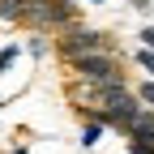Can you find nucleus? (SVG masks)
Returning <instances> with one entry per match:
<instances>
[{
  "mask_svg": "<svg viewBox=\"0 0 154 154\" xmlns=\"http://www.w3.org/2000/svg\"><path fill=\"white\" fill-rule=\"evenodd\" d=\"M82 22V9L73 0H22V26L34 34H60Z\"/></svg>",
  "mask_w": 154,
  "mask_h": 154,
  "instance_id": "1",
  "label": "nucleus"
},
{
  "mask_svg": "<svg viewBox=\"0 0 154 154\" xmlns=\"http://www.w3.org/2000/svg\"><path fill=\"white\" fill-rule=\"evenodd\" d=\"M51 51L60 56L64 64H73V60H82V56L116 51V38H111L107 30H99V26H86V22H77V26L60 30V34H51Z\"/></svg>",
  "mask_w": 154,
  "mask_h": 154,
  "instance_id": "2",
  "label": "nucleus"
},
{
  "mask_svg": "<svg viewBox=\"0 0 154 154\" xmlns=\"http://www.w3.org/2000/svg\"><path fill=\"white\" fill-rule=\"evenodd\" d=\"M73 82H86V86H124L128 82V69L120 60V51H99V56H82V60L69 64Z\"/></svg>",
  "mask_w": 154,
  "mask_h": 154,
  "instance_id": "3",
  "label": "nucleus"
},
{
  "mask_svg": "<svg viewBox=\"0 0 154 154\" xmlns=\"http://www.w3.org/2000/svg\"><path fill=\"white\" fill-rule=\"evenodd\" d=\"M22 51H30L34 60H43V56H51V34H26V43H22Z\"/></svg>",
  "mask_w": 154,
  "mask_h": 154,
  "instance_id": "4",
  "label": "nucleus"
},
{
  "mask_svg": "<svg viewBox=\"0 0 154 154\" xmlns=\"http://www.w3.org/2000/svg\"><path fill=\"white\" fill-rule=\"evenodd\" d=\"M0 26H22V0H0Z\"/></svg>",
  "mask_w": 154,
  "mask_h": 154,
  "instance_id": "5",
  "label": "nucleus"
},
{
  "mask_svg": "<svg viewBox=\"0 0 154 154\" xmlns=\"http://www.w3.org/2000/svg\"><path fill=\"white\" fill-rule=\"evenodd\" d=\"M103 133H107V128H103L99 120H86V128H82V146H86V150H94V146L103 141Z\"/></svg>",
  "mask_w": 154,
  "mask_h": 154,
  "instance_id": "6",
  "label": "nucleus"
},
{
  "mask_svg": "<svg viewBox=\"0 0 154 154\" xmlns=\"http://www.w3.org/2000/svg\"><path fill=\"white\" fill-rule=\"evenodd\" d=\"M133 94H137V103H141L146 111H154V82H150V77H141V82L133 86Z\"/></svg>",
  "mask_w": 154,
  "mask_h": 154,
  "instance_id": "7",
  "label": "nucleus"
},
{
  "mask_svg": "<svg viewBox=\"0 0 154 154\" xmlns=\"http://www.w3.org/2000/svg\"><path fill=\"white\" fill-rule=\"evenodd\" d=\"M133 64H137L146 77H150V82H154V51H146V47H137V51H133Z\"/></svg>",
  "mask_w": 154,
  "mask_h": 154,
  "instance_id": "8",
  "label": "nucleus"
},
{
  "mask_svg": "<svg viewBox=\"0 0 154 154\" xmlns=\"http://www.w3.org/2000/svg\"><path fill=\"white\" fill-rule=\"evenodd\" d=\"M17 56H22V43H9V47H0V73H9L17 64Z\"/></svg>",
  "mask_w": 154,
  "mask_h": 154,
  "instance_id": "9",
  "label": "nucleus"
},
{
  "mask_svg": "<svg viewBox=\"0 0 154 154\" xmlns=\"http://www.w3.org/2000/svg\"><path fill=\"white\" fill-rule=\"evenodd\" d=\"M137 47H146V51H154V22H146V26L137 30Z\"/></svg>",
  "mask_w": 154,
  "mask_h": 154,
  "instance_id": "10",
  "label": "nucleus"
},
{
  "mask_svg": "<svg viewBox=\"0 0 154 154\" xmlns=\"http://www.w3.org/2000/svg\"><path fill=\"white\" fill-rule=\"evenodd\" d=\"M128 9H137V13H150V9H154V0H128Z\"/></svg>",
  "mask_w": 154,
  "mask_h": 154,
  "instance_id": "11",
  "label": "nucleus"
},
{
  "mask_svg": "<svg viewBox=\"0 0 154 154\" xmlns=\"http://www.w3.org/2000/svg\"><path fill=\"white\" fill-rule=\"evenodd\" d=\"M9 154H30V150H22V146H17V150H9Z\"/></svg>",
  "mask_w": 154,
  "mask_h": 154,
  "instance_id": "12",
  "label": "nucleus"
},
{
  "mask_svg": "<svg viewBox=\"0 0 154 154\" xmlns=\"http://www.w3.org/2000/svg\"><path fill=\"white\" fill-rule=\"evenodd\" d=\"M86 5H107V0H86Z\"/></svg>",
  "mask_w": 154,
  "mask_h": 154,
  "instance_id": "13",
  "label": "nucleus"
}]
</instances>
